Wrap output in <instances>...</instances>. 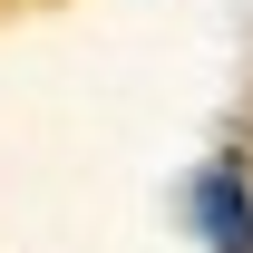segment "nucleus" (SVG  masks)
<instances>
[{
    "mask_svg": "<svg viewBox=\"0 0 253 253\" xmlns=\"http://www.w3.org/2000/svg\"><path fill=\"white\" fill-rule=\"evenodd\" d=\"M195 234L214 253H253V185H244V166H205L195 175Z\"/></svg>",
    "mask_w": 253,
    "mask_h": 253,
    "instance_id": "obj_1",
    "label": "nucleus"
}]
</instances>
